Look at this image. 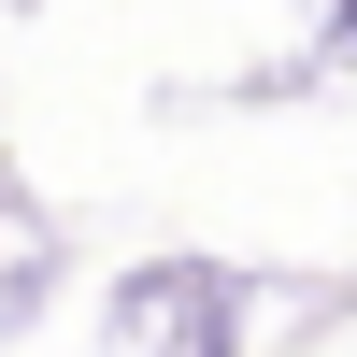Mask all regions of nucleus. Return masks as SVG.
Returning a JSON list of instances; mask_svg holds the SVG:
<instances>
[{
	"instance_id": "nucleus-1",
	"label": "nucleus",
	"mask_w": 357,
	"mask_h": 357,
	"mask_svg": "<svg viewBox=\"0 0 357 357\" xmlns=\"http://www.w3.org/2000/svg\"><path fill=\"white\" fill-rule=\"evenodd\" d=\"M229 329H243V301H229V272H200V257L114 286V357H229Z\"/></svg>"
},
{
	"instance_id": "nucleus-2",
	"label": "nucleus",
	"mask_w": 357,
	"mask_h": 357,
	"mask_svg": "<svg viewBox=\"0 0 357 357\" xmlns=\"http://www.w3.org/2000/svg\"><path fill=\"white\" fill-rule=\"evenodd\" d=\"M343 43H357V0H343Z\"/></svg>"
}]
</instances>
